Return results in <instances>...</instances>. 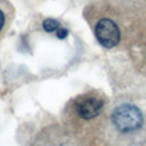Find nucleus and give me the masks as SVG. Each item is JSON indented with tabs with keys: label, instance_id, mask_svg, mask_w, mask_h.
<instances>
[{
	"label": "nucleus",
	"instance_id": "5",
	"mask_svg": "<svg viewBox=\"0 0 146 146\" xmlns=\"http://www.w3.org/2000/svg\"><path fill=\"white\" fill-rule=\"evenodd\" d=\"M42 28L46 32H54V31H58L60 28V23L59 21L53 19V18H48L42 22Z\"/></svg>",
	"mask_w": 146,
	"mask_h": 146
},
{
	"label": "nucleus",
	"instance_id": "2",
	"mask_svg": "<svg viewBox=\"0 0 146 146\" xmlns=\"http://www.w3.org/2000/svg\"><path fill=\"white\" fill-rule=\"evenodd\" d=\"M95 36L105 49H113L121 41L119 26L110 18H100L95 25Z\"/></svg>",
	"mask_w": 146,
	"mask_h": 146
},
{
	"label": "nucleus",
	"instance_id": "1",
	"mask_svg": "<svg viewBox=\"0 0 146 146\" xmlns=\"http://www.w3.org/2000/svg\"><path fill=\"white\" fill-rule=\"evenodd\" d=\"M110 122L117 132L128 135L137 132L141 128L144 123V117L141 110L135 104L123 103L111 111Z\"/></svg>",
	"mask_w": 146,
	"mask_h": 146
},
{
	"label": "nucleus",
	"instance_id": "7",
	"mask_svg": "<svg viewBox=\"0 0 146 146\" xmlns=\"http://www.w3.org/2000/svg\"><path fill=\"white\" fill-rule=\"evenodd\" d=\"M5 22H7V18H5V13L0 9V32L4 30L5 27Z\"/></svg>",
	"mask_w": 146,
	"mask_h": 146
},
{
	"label": "nucleus",
	"instance_id": "4",
	"mask_svg": "<svg viewBox=\"0 0 146 146\" xmlns=\"http://www.w3.org/2000/svg\"><path fill=\"white\" fill-rule=\"evenodd\" d=\"M104 108V101L92 95H83L76 101V111L82 119H90L98 117Z\"/></svg>",
	"mask_w": 146,
	"mask_h": 146
},
{
	"label": "nucleus",
	"instance_id": "6",
	"mask_svg": "<svg viewBox=\"0 0 146 146\" xmlns=\"http://www.w3.org/2000/svg\"><path fill=\"white\" fill-rule=\"evenodd\" d=\"M56 36H58V38H66L67 36H68V30L67 28H59L58 31H56Z\"/></svg>",
	"mask_w": 146,
	"mask_h": 146
},
{
	"label": "nucleus",
	"instance_id": "3",
	"mask_svg": "<svg viewBox=\"0 0 146 146\" xmlns=\"http://www.w3.org/2000/svg\"><path fill=\"white\" fill-rule=\"evenodd\" d=\"M32 146H77L66 131L58 127H49L41 131Z\"/></svg>",
	"mask_w": 146,
	"mask_h": 146
}]
</instances>
